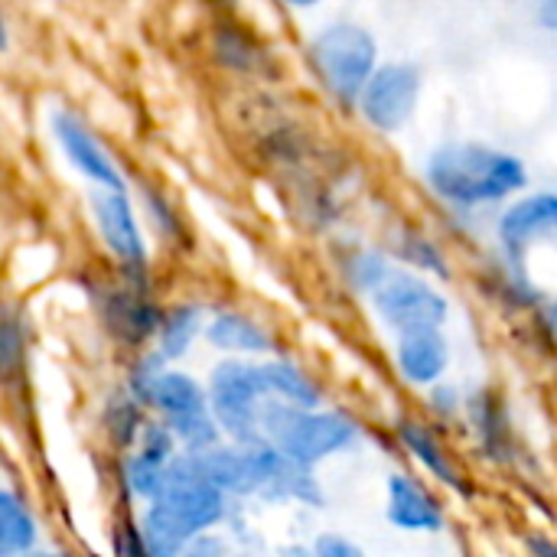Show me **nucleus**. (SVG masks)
<instances>
[{"label":"nucleus","instance_id":"nucleus-1","mask_svg":"<svg viewBox=\"0 0 557 557\" xmlns=\"http://www.w3.org/2000/svg\"><path fill=\"white\" fill-rule=\"evenodd\" d=\"M431 189L454 206H490L509 199L529 186L525 163L506 150L483 144H447L437 147L428 160Z\"/></svg>","mask_w":557,"mask_h":557},{"label":"nucleus","instance_id":"nucleus-2","mask_svg":"<svg viewBox=\"0 0 557 557\" xmlns=\"http://www.w3.org/2000/svg\"><path fill=\"white\" fill-rule=\"evenodd\" d=\"M225 516V493L202 476L183 470L173 457L166 470V486L144 512L140 532L150 555L170 557L186 552Z\"/></svg>","mask_w":557,"mask_h":557},{"label":"nucleus","instance_id":"nucleus-3","mask_svg":"<svg viewBox=\"0 0 557 557\" xmlns=\"http://www.w3.org/2000/svg\"><path fill=\"white\" fill-rule=\"evenodd\" d=\"M359 428L352 418L339 411L297 408L287 401H271L264 411V437L290 460L304 467H317L326 457L346 450L356 441Z\"/></svg>","mask_w":557,"mask_h":557},{"label":"nucleus","instance_id":"nucleus-4","mask_svg":"<svg viewBox=\"0 0 557 557\" xmlns=\"http://www.w3.org/2000/svg\"><path fill=\"white\" fill-rule=\"evenodd\" d=\"M310 65L333 98L359 104L362 88L379 69V46L359 23H330L310 42Z\"/></svg>","mask_w":557,"mask_h":557},{"label":"nucleus","instance_id":"nucleus-5","mask_svg":"<svg viewBox=\"0 0 557 557\" xmlns=\"http://www.w3.org/2000/svg\"><path fill=\"white\" fill-rule=\"evenodd\" d=\"M277 395L268 388L261 366L228 359L212 369L209 408L235 444H264V411Z\"/></svg>","mask_w":557,"mask_h":557},{"label":"nucleus","instance_id":"nucleus-6","mask_svg":"<svg viewBox=\"0 0 557 557\" xmlns=\"http://www.w3.org/2000/svg\"><path fill=\"white\" fill-rule=\"evenodd\" d=\"M372 307L395 336L411 333V330L444 326L450 313L447 300L418 271H408V268L388 271V277L372 290Z\"/></svg>","mask_w":557,"mask_h":557},{"label":"nucleus","instance_id":"nucleus-7","mask_svg":"<svg viewBox=\"0 0 557 557\" xmlns=\"http://www.w3.org/2000/svg\"><path fill=\"white\" fill-rule=\"evenodd\" d=\"M421 98V72L414 62H385L375 69V75L369 78V85L359 95V111L362 117L382 131V134H395L401 131Z\"/></svg>","mask_w":557,"mask_h":557},{"label":"nucleus","instance_id":"nucleus-8","mask_svg":"<svg viewBox=\"0 0 557 557\" xmlns=\"http://www.w3.org/2000/svg\"><path fill=\"white\" fill-rule=\"evenodd\" d=\"M91 212L98 235L104 238L108 251L127 268V271H144L147 264V245L134 215V206L127 199V189H108L101 186L91 196Z\"/></svg>","mask_w":557,"mask_h":557},{"label":"nucleus","instance_id":"nucleus-9","mask_svg":"<svg viewBox=\"0 0 557 557\" xmlns=\"http://www.w3.org/2000/svg\"><path fill=\"white\" fill-rule=\"evenodd\" d=\"M499 242L509 258H525L535 245L557 242V193H532L499 219Z\"/></svg>","mask_w":557,"mask_h":557},{"label":"nucleus","instance_id":"nucleus-10","mask_svg":"<svg viewBox=\"0 0 557 557\" xmlns=\"http://www.w3.org/2000/svg\"><path fill=\"white\" fill-rule=\"evenodd\" d=\"M52 134L62 147V153L69 157V163L88 176L91 183L98 186H108V189H124V176L117 173L114 160L108 157V150L95 140V134L69 111H55L52 114Z\"/></svg>","mask_w":557,"mask_h":557},{"label":"nucleus","instance_id":"nucleus-11","mask_svg":"<svg viewBox=\"0 0 557 557\" xmlns=\"http://www.w3.org/2000/svg\"><path fill=\"white\" fill-rule=\"evenodd\" d=\"M101 317H104L108 333L124 346L147 343L150 336H157V330L163 323V313L147 300L140 284L108 290L104 300H101Z\"/></svg>","mask_w":557,"mask_h":557},{"label":"nucleus","instance_id":"nucleus-12","mask_svg":"<svg viewBox=\"0 0 557 557\" xmlns=\"http://www.w3.org/2000/svg\"><path fill=\"white\" fill-rule=\"evenodd\" d=\"M395 362H398V372L405 382H411L418 388L437 385L450 362L447 339L441 336V326L398 333L395 336Z\"/></svg>","mask_w":557,"mask_h":557},{"label":"nucleus","instance_id":"nucleus-13","mask_svg":"<svg viewBox=\"0 0 557 557\" xmlns=\"http://www.w3.org/2000/svg\"><path fill=\"white\" fill-rule=\"evenodd\" d=\"M388 522L401 532H441L444 529V509L428 493L424 483L392 473L388 476Z\"/></svg>","mask_w":557,"mask_h":557},{"label":"nucleus","instance_id":"nucleus-14","mask_svg":"<svg viewBox=\"0 0 557 557\" xmlns=\"http://www.w3.org/2000/svg\"><path fill=\"white\" fill-rule=\"evenodd\" d=\"M144 405H150L153 411H160L163 421H176V418H189V414L209 411V395L186 372H160L153 379Z\"/></svg>","mask_w":557,"mask_h":557},{"label":"nucleus","instance_id":"nucleus-15","mask_svg":"<svg viewBox=\"0 0 557 557\" xmlns=\"http://www.w3.org/2000/svg\"><path fill=\"white\" fill-rule=\"evenodd\" d=\"M209 346L228 356H268L274 349V339L261 323H255L245 313H219L206 326Z\"/></svg>","mask_w":557,"mask_h":557},{"label":"nucleus","instance_id":"nucleus-16","mask_svg":"<svg viewBox=\"0 0 557 557\" xmlns=\"http://www.w3.org/2000/svg\"><path fill=\"white\" fill-rule=\"evenodd\" d=\"M398 441L405 444V450H408L428 473H434L441 483H447V486L457 490L460 496H470V486L463 483V473L457 470V463L447 457V450L441 447V441H437L421 421H398Z\"/></svg>","mask_w":557,"mask_h":557},{"label":"nucleus","instance_id":"nucleus-17","mask_svg":"<svg viewBox=\"0 0 557 557\" xmlns=\"http://www.w3.org/2000/svg\"><path fill=\"white\" fill-rule=\"evenodd\" d=\"M36 545V522L26 509V503L13 493H0V555H26Z\"/></svg>","mask_w":557,"mask_h":557},{"label":"nucleus","instance_id":"nucleus-18","mask_svg":"<svg viewBox=\"0 0 557 557\" xmlns=\"http://www.w3.org/2000/svg\"><path fill=\"white\" fill-rule=\"evenodd\" d=\"M261 372L268 379V388L287 401V405H297V408H317L320 405V388L313 385V379L297 369L294 362L287 359H274V362H261Z\"/></svg>","mask_w":557,"mask_h":557},{"label":"nucleus","instance_id":"nucleus-19","mask_svg":"<svg viewBox=\"0 0 557 557\" xmlns=\"http://www.w3.org/2000/svg\"><path fill=\"white\" fill-rule=\"evenodd\" d=\"M202 330V310L199 307H173L170 313H163V323L157 330L160 336V356L170 362V359H180L189 352L193 339L199 336Z\"/></svg>","mask_w":557,"mask_h":557},{"label":"nucleus","instance_id":"nucleus-20","mask_svg":"<svg viewBox=\"0 0 557 557\" xmlns=\"http://www.w3.org/2000/svg\"><path fill=\"white\" fill-rule=\"evenodd\" d=\"M470 418H473V424H476V431H480V437H483L490 457H499V460H503L506 450H509V424H506V414H503L499 398H493V395H476V398L470 401Z\"/></svg>","mask_w":557,"mask_h":557},{"label":"nucleus","instance_id":"nucleus-21","mask_svg":"<svg viewBox=\"0 0 557 557\" xmlns=\"http://www.w3.org/2000/svg\"><path fill=\"white\" fill-rule=\"evenodd\" d=\"M137 395L134 392H127L124 398H114L111 405H108V414H104V421H108V431H111V437H114V444L117 447H134L137 441H140V434H144V418H140V408H137Z\"/></svg>","mask_w":557,"mask_h":557},{"label":"nucleus","instance_id":"nucleus-22","mask_svg":"<svg viewBox=\"0 0 557 557\" xmlns=\"http://www.w3.org/2000/svg\"><path fill=\"white\" fill-rule=\"evenodd\" d=\"M388 261L379 251H356L346 261V281L359 290V294H372L385 277H388Z\"/></svg>","mask_w":557,"mask_h":557},{"label":"nucleus","instance_id":"nucleus-23","mask_svg":"<svg viewBox=\"0 0 557 557\" xmlns=\"http://www.w3.org/2000/svg\"><path fill=\"white\" fill-rule=\"evenodd\" d=\"M401 255H405L408 264H414L418 271H431V274H437V277H447V261L441 258L437 245H431L428 238H421V235H414V232L405 235Z\"/></svg>","mask_w":557,"mask_h":557},{"label":"nucleus","instance_id":"nucleus-24","mask_svg":"<svg viewBox=\"0 0 557 557\" xmlns=\"http://www.w3.org/2000/svg\"><path fill=\"white\" fill-rule=\"evenodd\" d=\"M23 346H26L23 330H20L16 317L7 310V317H3V343H0V362H3V375L7 379H13V372H16V366L23 359Z\"/></svg>","mask_w":557,"mask_h":557},{"label":"nucleus","instance_id":"nucleus-25","mask_svg":"<svg viewBox=\"0 0 557 557\" xmlns=\"http://www.w3.org/2000/svg\"><path fill=\"white\" fill-rule=\"evenodd\" d=\"M317 555L320 557H359L362 552L352 545V542H346V539H336V535H323L320 542H317Z\"/></svg>","mask_w":557,"mask_h":557},{"label":"nucleus","instance_id":"nucleus-26","mask_svg":"<svg viewBox=\"0 0 557 557\" xmlns=\"http://www.w3.org/2000/svg\"><path fill=\"white\" fill-rule=\"evenodd\" d=\"M529 13L535 16L539 26L557 33V0H529Z\"/></svg>","mask_w":557,"mask_h":557},{"label":"nucleus","instance_id":"nucleus-27","mask_svg":"<svg viewBox=\"0 0 557 557\" xmlns=\"http://www.w3.org/2000/svg\"><path fill=\"white\" fill-rule=\"evenodd\" d=\"M434 408L444 411V414H454L457 411V392L454 388H437L434 392Z\"/></svg>","mask_w":557,"mask_h":557},{"label":"nucleus","instance_id":"nucleus-28","mask_svg":"<svg viewBox=\"0 0 557 557\" xmlns=\"http://www.w3.org/2000/svg\"><path fill=\"white\" fill-rule=\"evenodd\" d=\"M545 323H548V330L557 336V300H552V304L545 307Z\"/></svg>","mask_w":557,"mask_h":557},{"label":"nucleus","instance_id":"nucleus-29","mask_svg":"<svg viewBox=\"0 0 557 557\" xmlns=\"http://www.w3.org/2000/svg\"><path fill=\"white\" fill-rule=\"evenodd\" d=\"M529 548L535 555H557V545H552V542H529Z\"/></svg>","mask_w":557,"mask_h":557},{"label":"nucleus","instance_id":"nucleus-30","mask_svg":"<svg viewBox=\"0 0 557 557\" xmlns=\"http://www.w3.org/2000/svg\"><path fill=\"white\" fill-rule=\"evenodd\" d=\"M281 3H287V7H294V10H310V7H317L320 0H281Z\"/></svg>","mask_w":557,"mask_h":557}]
</instances>
